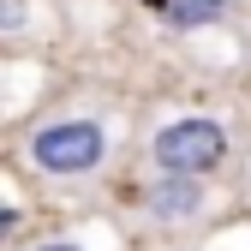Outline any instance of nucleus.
I'll return each mask as SVG.
<instances>
[{
    "instance_id": "7",
    "label": "nucleus",
    "mask_w": 251,
    "mask_h": 251,
    "mask_svg": "<svg viewBox=\"0 0 251 251\" xmlns=\"http://www.w3.org/2000/svg\"><path fill=\"white\" fill-rule=\"evenodd\" d=\"M6 227H12V209H0V233H6Z\"/></svg>"
},
{
    "instance_id": "5",
    "label": "nucleus",
    "mask_w": 251,
    "mask_h": 251,
    "mask_svg": "<svg viewBox=\"0 0 251 251\" xmlns=\"http://www.w3.org/2000/svg\"><path fill=\"white\" fill-rule=\"evenodd\" d=\"M0 30H18V18H12V6H0Z\"/></svg>"
},
{
    "instance_id": "6",
    "label": "nucleus",
    "mask_w": 251,
    "mask_h": 251,
    "mask_svg": "<svg viewBox=\"0 0 251 251\" xmlns=\"http://www.w3.org/2000/svg\"><path fill=\"white\" fill-rule=\"evenodd\" d=\"M36 251H78V245H66V239H48V245H36Z\"/></svg>"
},
{
    "instance_id": "3",
    "label": "nucleus",
    "mask_w": 251,
    "mask_h": 251,
    "mask_svg": "<svg viewBox=\"0 0 251 251\" xmlns=\"http://www.w3.org/2000/svg\"><path fill=\"white\" fill-rule=\"evenodd\" d=\"M203 203H209V198H203V185H198V179L162 174V179L150 185V215H155V222H198Z\"/></svg>"
},
{
    "instance_id": "1",
    "label": "nucleus",
    "mask_w": 251,
    "mask_h": 251,
    "mask_svg": "<svg viewBox=\"0 0 251 251\" xmlns=\"http://www.w3.org/2000/svg\"><path fill=\"white\" fill-rule=\"evenodd\" d=\"M108 155V132L96 120H60V126H42L30 138V162L54 179H78V174H96Z\"/></svg>"
},
{
    "instance_id": "4",
    "label": "nucleus",
    "mask_w": 251,
    "mask_h": 251,
    "mask_svg": "<svg viewBox=\"0 0 251 251\" xmlns=\"http://www.w3.org/2000/svg\"><path fill=\"white\" fill-rule=\"evenodd\" d=\"M162 6V18L174 24V30H198V24H215L227 12V0H155Z\"/></svg>"
},
{
    "instance_id": "2",
    "label": "nucleus",
    "mask_w": 251,
    "mask_h": 251,
    "mask_svg": "<svg viewBox=\"0 0 251 251\" xmlns=\"http://www.w3.org/2000/svg\"><path fill=\"white\" fill-rule=\"evenodd\" d=\"M155 168L162 174H179V179H203L209 168H222L227 155V132L215 120H174L155 132Z\"/></svg>"
}]
</instances>
